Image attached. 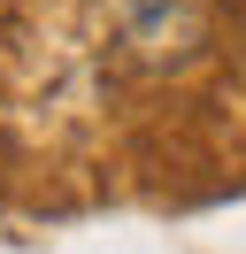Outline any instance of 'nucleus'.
<instances>
[]
</instances>
